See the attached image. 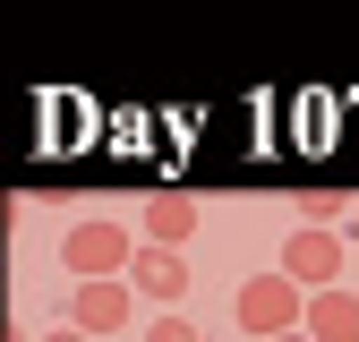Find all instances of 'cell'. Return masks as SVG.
Masks as SVG:
<instances>
[{
  "label": "cell",
  "mask_w": 359,
  "mask_h": 342,
  "mask_svg": "<svg viewBox=\"0 0 359 342\" xmlns=\"http://www.w3.org/2000/svg\"><path fill=\"white\" fill-rule=\"evenodd\" d=\"M128 299H189V256L180 248H146L137 240V256H128Z\"/></svg>",
  "instance_id": "obj_4"
},
{
  "label": "cell",
  "mask_w": 359,
  "mask_h": 342,
  "mask_svg": "<svg viewBox=\"0 0 359 342\" xmlns=\"http://www.w3.org/2000/svg\"><path fill=\"white\" fill-rule=\"evenodd\" d=\"M146 342H205V334H197L189 317H154V325H146Z\"/></svg>",
  "instance_id": "obj_9"
},
{
  "label": "cell",
  "mask_w": 359,
  "mask_h": 342,
  "mask_svg": "<svg viewBox=\"0 0 359 342\" xmlns=\"http://www.w3.org/2000/svg\"><path fill=\"white\" fill-rule=\"evenodd\" d=\"M34 342H86V334L77 325H52V334H34Z\"/></svg>",
  "instance_id": "obj_10"
},
{
  "label": "cell",
  "mask_w": 359,
  "mask_h": 342,
  "mask_svg": "<svg viewBox=\"0 0 359 342\" xmlns=\"http://www.w3.org/2000/svg\"><path fill=\"white\" fill-rule=\"evenodd\" d=\"M274 342H308V334H274Z\"/></svg>",
  "instance_id": "obj_12"
},
{
  "label": "cell",
  "mask_w": 359,
  "mask_h": 342,
  "mask_svg": "<svg viewBox=\"0 0 359 342\" xmlns=\"http://www.w3.org/2000/svg\"><path fill=\"white\" fill-rule=\"evenodd\" d=\"M189 240H197V197H180V189L146 197V248H189Z\"/></svg>",
  "instance_id": "obj_7"
},
{
  "label": "cell",
  "mask_w": 359,
  "mask_h": 342,
  "mask_svg": "<svg viewBox=\"0 0 359 342\" xmlns=\"http://www.w3.org/2000/svg\"><path fill=\"white\" fill-rule=\"evenodd\" d=\"M283 282H291V291H334V282H342V231H291Z\"/></svg>",
  "instance_id": "obj_3"
},
{
  "label": "cell",
  "mask_w": 359,
  "mask_h": 342,
  "mask_svg": "<svg viewBox=\"0 0 359 342\" xmlns=\"http://www.w3.org/2000/svg\"><path fill=\"white\" fill-rule=\"evenodd\" d=\"M308 342H359V291L334 282V291H308V317H299Z\"/></svg>",
  "instance_id": "obj_6"
},
{
  "label": "cell",
  "mask_w": 359,
  "mask_h": 342,
  "mask_svg": "<svg viewBox=\"0 0 359 342\" xmlns=\"http://www.w3.org/2000/svg\"><path fill=\"white\" fill-rule=\"evenodd\" d=\"M128 317H137V299H128V282H77V299H69V325H77L86 342L120 334Z\"/></svg>",
  "instance_id": "obj_5"
},
{
  "label": "cell",
  "mask_w": 359,
  "mask_h": 342,
  "mask_svg": "<svg viewBox=\"0 0 359 342\" xmlns=\"http://www.w3.org/2000/svg\"><path fill=\"white\" fill-rule=\"evenodd\" d=\"M128 256H137V231H120V223H77V231L60 240V266H69L77 282H120Z\"/></svg>",
  "instance_id": "obj_1"
},
{
  "label": "cell",
  "mask_w": 359,
  "mask_h": 342,
  "mask_svg": "<svg viewBox=\"0 0 359 342\" xmlns=\"http://www.w3.org/2000/svg\"><path fill=\"white\" fill-rule=\"evenodd\" d=\"M291 214H299L308 231H325V223H342V214H351V197H342V189H299Z\"/></svg>",
  "instance_id": "obj_8"
},
{
  "label": "cell",
  "mask_w": 359,
  "mask_h": 342,
  "mask_svg": "<svg viewBox=\"0 0 359 342\" xmlns=\"http://www.w3.org/2000/svg\"><path fill=\"white\" fill-rule=\"evenodd\" d=\"M299 317H308V291H291L283 274H248V282H240V325H248L257 342L299 334Z\"/></svg>",
  "instance_id": "obj_2"
},
{
  "label": "cell",
  "mask_w": 359,
  "mask_h": 342,
  "mask_svg": "<svg viewBox=\"0 0 359 342\" xmlns=\"http://www.w3.org/2000/svg\"><path fill=\"white\" fill-rule=\"evenodd\" d=\"M0 342H34V334H26V325H0Z\"/></svg>",
  "instance_id": "obj_11"
}]
</instances>
